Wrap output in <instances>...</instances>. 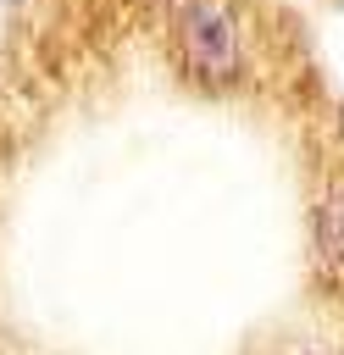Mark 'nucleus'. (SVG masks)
<instances>
[{
    "instance_id": "nucleus-1",
    "label": "nucleus",
    "mask_w": 344,
    "mask_h": 355,
    "mask_svg": "<svg viewBox=\"0 0 344 355\" xmlns=\"http://www.w3.org/2000/svg\"><path fill=\"white\" fill-rule=\"evenodd\" d=\"M172 72L200 94H233L250 78V22L239 0H161Z\"/></svg>"
},
{
    "instance_id": "nucleus-2",
    "label": "nucleus",
    "mask_w": 344,
    "mask_h": 355,
    "mask_svg": "<svg viewBox=\"0 0 344 355\" xmlns=\"http://www.w3.org/2000/svg\"><path fill=\"white\" fill-rule=\"evenodd\" d=\"M311 277L322 294H344V172L322 178L311 200Z\"/></svg>"
},
{
    "instance_id": "nucleus-3",
    "label": "nucleus",
    "mask_w": 344,
    "mask_h": 355,
    "mask_svg": "<svg viewBox=\"0 0 344 355\" xmlns=\"http://www.w3.org/2000/svg\"><path fill=\"white\" fill-rule=\"evenodd\" d=\"M305 355H322V349H305Z\"/></svg>"
}]
</instances>
